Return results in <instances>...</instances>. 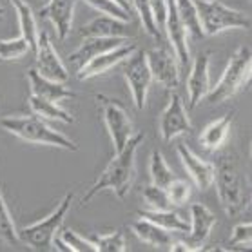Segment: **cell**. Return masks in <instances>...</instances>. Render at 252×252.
<instances>
[{
	"instance_id": "obj_27",
	"label": "cell",
	"mask_w": 252,
	"mask_h": 252,
	"mask_svg": "<svg viewBox=\"0 0 252 252\" xmlns=\"http://www.w3.org/2000/svg\"><path fill=\"white\" fill-rule=\"evenodd\" d=\"M149 172H151V182L155 185H158V187H163V189L174 180V172H172V169L169 167V163L165 161V158H163V155H161L160 151H153Z\"/></svg>"
},
{
	"instance_id": "obj_11",
	"label": "cell",
	"mask_w": 252,
	"mask_h": 252,
	"mask_svg": "<svg viewBox=\"0 0 252 252\" xmlns=\"http://www.w3.org/2000/svg\"><path fill=\"white\" fill-rule=\"evenodd\" d=\"M34 57H36V71L42 76H46L53 82H60V84H65L69 80L67 67L63 65L58 53L55 51V47L49 40V34L46 31L38 33V44H36Z\"/></svg>"
},
{
	"instance_id": "obj_9",
	"label": "cell",
	"mask_w": 252,
	"mask_h": 252,
	"mask_svg": "<svg viewBox=\"0 0 252 252\" xmlns=\"http://www.w3.org/2000/svg\"><path fill=\"white\" fill-rule=\"evenodd\" d=\"M158 131L163 142H172L180 134H187L192 131V124L189 120V113L185 109L182 98L176 93H172L169 103L165 105L163 113L160 115Z\"/></svg>"
},
{
	"instance_id": "obj_12",
	"label": "cell",
	"mask_w": 252,
	"mask_h": 252,
	"mask_svg": "<svg viewBox=\"0 0 252 252\" xmlns=\"http://www.w3.org/2000/svg\"><path fill=\"white\" fill-rule=\"evenodd\" d=\"M163 29L167 38L171 42L172 53L178 60V65L182 69L189 67V42H187V29H185L182 18L178 15L174 0H167V17L163 22Z\"/></svg>"
},
{
	"instance_id": "obj_33",
	"label": "cell",
	"mask_w": 252,
	"mask_h": 252,
	"mask_svg": "<svg viewBox=\"0 0 252 252\" xmlns=\"http://www.w3.org/2000/svg\"><path fill=\"white\" fill-rule=\"evenodd\" d=\"M84 2L89 4L91 7H94V9L100 11L102 15L118 18L122 22H129V11H126L124 7L118 6L115 0H84Z\"/></svg>"
},
{
	"instance_id": "obj_29",
	"label": "cell",
	"mask_w": 252,
	"mask_h": 252,
	"mask_svg": "<svg viewBox=\"0 0 252 252\" xmlns=\"http://www.w3.org/2000/svg\"><path fill=\"white\" fill-rule=\"evenodd\" d=\"M91 241L96 245L98 252H126L127 243L126 236L122 230H113L109 234L102 236H93Z\"/></svg>"
},
{
	"instance_id": "obj_31",
	"label": "cell",
	"mask_w": 252,
	"mask_h": 252,
	"mask_svg": "<svg viewBox=\"0 0 252 252\" xmlns=\"http://www.w3.org/2000/svg\"><path fill=\"white\" fill-rule=\"evenodd\" d=\"M134 7V11L138 13L140 17V22H142L145 33L151 34L153 38H160V28L156 26L155 17H153V11H151V2L149 0H129Z\"/></svg>"
},
{
	"instance_id": "obj_40",
	"label": "cell",
	"mask_w": 252,
	"mask_h": 252,
	"mask_svg": "<svg viewBox=\"0 0 252 252\" xmlns=\"http://www.w3.org/2000/svg\"><path fill=\"white\" fill-rule=\"evenodd\" d=\"M2 15H4V7L0 6V17H2Z\"/></svg>"
},
{
	"instance_id": "obj_18",
	"label": "cell",
	"mask_w": 252,
	"mask_h": 252,
	"mask_svg": "<svg viewBox=\"0 0 252 252\" xmlns=\"http://www.w3.org/2000/svg\"><path fill=\"white\" fill-rule=\"evenodd\" d=\"M216 225V218L209 207L203 203H192L190 205V227H189V243L194 251H201L205 241L211 236L212 227Z\"/></svg>"
},
{
	"instance_id": "obj_1",
	"label": "cell",
	"mask_w": 252,
	"mask_h": 252,
	"mask_svg": "<svg viewBox=\"0 0 252 252\" xmlns=\"http://www.w3.org/2000/svg\"><path fill=\"white\" fill-rule=\"evenodd\" d=\"M143 142V132L132 134L131 140L124 145V149L115 153V158L109 161V165L103 169V172L98 176V180L93 184V187L87 190L82 203H89L96 194L102 190H113L116 198L124 200L131 189L132 178H134V161L140 143Z\"/></svg>"
},
{
	"instance_id": "obj_13",
	"label": "cell",
	"mask_w": 252,
	"mask_h": 252,
	"mask_svg": "<svg viewBox=\"0 0 252 252\" xmlns=\"http://www.w3.org/2000/svg\"><path fill=\"white\" fill-rule=\"evenodd\" d=\"M138 47L131 42H127L124 46H118L111 51H105L102 55H98L96 58L89 60L87 63H84L78 71H76V78L78 80H89V78H94L98 75H103L107 73L111 67H115L116 63L122 62V60H127L132 53L136 51Z\"/></svg>"
},
{
	"instance_id": "obj_17",
	"label": "cell",
	"mask_w": 252,
	"mask_h": 252,
	"mask_svg": "<svg viewBox=\"0 0 252 252\" xmlns=\"http://www.w3.org/2000/svg\"><path fill=\"white\" fill-rule=\"evenodd\" d=\"M129 38L127 36H113V38H102V36H93V38H84L78 49L73 51L69 55V60L71 63L76 67V71L87 63L89 60L93 58H96L98 55H102L105 51H111V49H115L118 46H124L127 44Z\"/></svg>"
},
{
	"instance_id": "obj_15",
	"label": "cell",
	"mask_w": 252,
	"mask_h": 252,
	"mask_svg": "<svg viewBox=\"0 0 252 252\" xmlns=\"http://www.w3.org/2000/svg\"><path fill=\"white\" fill-rule=\"evenodd\" d=\"M178 156H180V160L184 163L185 171L189 172V176L192 178V182L196 184L198 189L207 190L214 184V174H216L214 163L201 160L200 156L194 155L185 143H180V145H178Z\"/></svg>"
},
{
	"instance_id": "obj_2",
	"label": "cell",
	"mask_w": 252,
	"mask_h": 252,
	"mask_svg": "<svg viewBox=\"0 0 252 252\" xmlns=\"http://www.w3.org/2000/svg\"><path fill=\"white\" fill-rule=\"evenodd\" d=\"M214 174V184H216V192H218L220 203L227 212V216L236 218L245 211L249 205V198L245 192V184L241 172L238 169V163L230 155H223L220 158Z\"/></svg>"
},
{
	"instance_id": "obj_23",
	"label": "cell",
	"mask_w": 252,
	"mask_h": 252,
	"mask_svg": "<svg viewBox=\"0 0 252 252\" xmlns=\"http://www.w3.org/2000/svg\"><path fill=\"white\" fill-rule=\"evenodd\" d=\"M230 126H232V120H230L229 115L211 122L200 134L201 145H203L207 151H218L225 143L227 136H229Z\"/></svg>"
},
{
	"instance_id": "obj_8",
	"label": "cell",
	"mask_w": 252,
	"mask_h": 252,
	"mask_svg": "<svg viewBox=\"0 0 252 252\" xmlns=\"http://www.w3.org/2000/svg\"><path fill=\"white\" fill-rule=\"evenodd\" d=\"M124 76H126L127 87L131 91L132 102L136 105V109L142 111L147 102V93H149L153 75H151L149 63L145 58V51L136 49L131 57L127 58L124 65Z\"/></svg>"
},
{
	"instance_id": "obj_16",
	"label": "cell",
	"mask_w": 252,
	"mask_h": 252,
	"mask_svg": "<svg viewBox=\"0 0 252 252\" xmlns=\"http://www.w3.org/2000/svg\"><path fill=\"white\" fill-rule=\"evenodd\" d=\"M76 0H47V4L40 9V15L47 18L57 29L58 40H65L73 28Z\"/></svg>"
},
{
	"instance_id": "obj_32",
	"label": "cell",
	"mask_w": 252,
	"mask_h": 252,
	"mask_svg": "<svg viewBox=\"0 0 252 252\" xmlns=\"http://www.w3.org/2000/svg\"><path fill=\"white\" fill-rule=\"evenodd\" d=\"M31 47L22 34L17 38H9V40H0V60H18Z\"/></svg>"
},
{
	"instance_id": "obj_25",
	"label": "cell",
	"mask_w": 252,
	"mask_h": 252,
	"mask_svg": "<svg viewBox=\"0 0 252 252\" xmlns=\"http://www.w3.org/2000/svg\"><path fill=\"white\" fill-rule=\"evenodd\" d=\"M140 218H145L153 223L160 225L169 232H189V221H185L180 214L169 211H142L138 212Z\"/></svg>"
},
{
	"instance_id": "obj_5",
	"label": "cell",
	"mask_w": 252,
	"mask_h": 252,
	"mask_svg": "<svg viewBox=\"0 0 252 252\" xmlns=\"http://www.w3.org/2000/svg\"><path fill=\"white\" fill-rule=\"evenodd\" d=\"M198 18H200L203 34L214 36V34L227 31V29H249L251 18L243 11L232 9V7L221 4L220 0H194Z\"/></svg>"
},
{
	"instance_id": "obj_19",
	"label": "cell",
	"mask_w": 252,
	"mask_h": 252,
	"mask_svg": "<svg viewBox=\"0 0 252 252\" xmlns=\"http://www.w3.org/2000/svg\"><path fill=\"white\" fill-rule=\"evenodd\" d=\"M28 82H29V87H31V94L51 100V102H62L65 98L75 96V93L71 91L65 84L53 82L49 78H46V76H42L36 71V67L28 69Z\"/></svg>"
},
{
	"instance_id": "obj_14",
	"label": "cell",
	"mask_w": 252,
	"mask_h": 252,
	"mask_svg": "<svg viewBox=\"0 0 252 252\" xmlns=\"http://www.w3.org/2000/svg\"><path fill=\"white\" fill-rule=\"evenodd\" d=\"M211 57L209 53H200L192 62L189 78H187V93H189V109H194L196 105L207 96L211 91Z\"/></svg>"
},
{
	"instance_id": "obj_30",
	"label": "cell",
	"mask_w": 252,
	"mask_h": 252,
	"mask_svg": "<svg viewBox=\"0 0 252 252\" xmlns=\"http://www.w3.org/2000/svg\"><path fill=\"white\" fill-rule=\"evenodd\" d=\"M18 240H20L18 238V230L11 218V212H9V209L6 205V200L2 196V190H0V241L13 245Z\"/></svg>"
},
{
	"instance_id": "obj_4",
	"label": "cell",
	"mask_w": 252,
	"mask_h": 252,
	"mask_svg": "<svg viewBox=\"0 0 252 252\" xmlns=\"http://www.w3.org/2000/svg\"><path fill=\"white\" fill-rule=\"evenodd\" d=\"M251 65H252V53L249 46L238 47V51L232 55L225 67L223 75L216 82V86L211 87L207 93L205 100L209 103H221L234 96L240 91V87L251 78Z\"/></svg>"
},
{
	"instance_id": "obj_28",
	"label": "cell",
	"mask_w": 252,
	"mask_h": 252,
	"mask_svg": "<svg viewBox=\"0 0 252 252\" xmlns=\"http://www.w3.org/2000/svg\"><path fill=\"white\" fill-rule=\"evenodd\" d=\"M142 196H143V201L149 207V211H169V209H172V203L169 200L167 189H163V187L151 184L143 189Z\"/></svg>"
},
{
	"instance_id": "obj_10",
	"label": "cell",
	"mask_w": 252,
	"mask_h": 252,
	"mask_svg": "<svg viewBox=\"0 0 252 252\" xmlns=\"http://www.w3.org/2000/svg\"><path fill=\"white\" fill-rule=\"evenodd\" d=\"M153 80H156L165 89H176L180 84V69L174 53L165 47H153L145 53Z\"/></svg>"
},
{
	"instance_id": "obj_35",
	"label": "cell",
	"mask_w": 252,
	"mask_h": 252,
	"mask_svg": "<svg viewBox=\"0 0 252 252\" xmlns=\"http://www.w3.org/2000/svg\"><path fill=\"white\" fill-rule=\"evenodd\" d=\"M165 189H167V194H169V200H171L172 207H174V205H184V203H187V201H189V198H190L189 182L174 178L171 184L167 185Z\"/></svg>"
},
{
	"instance_id": "obj_20",
	"label": "cell",
	"mask_w": 252,
	"mask_h": 252,
	"mask_svg": "<svg viewBox=\"0 0 252 252\" xmlns=\"http://www.w3.org/2000/svg\"><path fill=\"white\" fill-rule=\"evenodd\" d=\"M127 33V22H122L118 18L102 17L94 18L86 26H82L80 34L84 38H93V36H102V38H113V36H126Z\"/></svg>"
},
{
	"instance_id": "obj_38",
	"label": "cell",
	"mask_w": 252,
	"mask_h": 252,
	"mask_svg": "<svg viewBox=\"0 0 252 252\" xmlns=\"http://www.w3.org/2000/svg\"><path fill=\"white\" fill-rule=\"evenodd\" d=\"M169 251L171 252H194V249L187 243V241H172L169 245Z\"/></svg>"
},
{
	"instance_id": "obj_26",
	"label": "cell",
	"mask_w": 252,
	"mask_h": 252,
	"mask_svg": "<svg viewBox=\"0 0 252 252\" xmlns=\"http://www.w3.org/2000/svg\"><path fill=\"white\" fill-rule=\"evenodd\" d=\"M174 4H176L178 15H180L185 29H187V34H190L192 38L205 36L203 29H201L200 18H198V9H196L194 0H174Z\"/></svg>"
},
{
	"instance_id": "obj_39",
	"label": "cell",
	"mask_w": 252,
	"mask_h": 252,
	"mask_svg": "<svg viewBox=\"0 0 252 252\" xmlns=\"http://www.w3.org/2000/svg\"><path fill=\"white\" fill-rule=\"evenodd\" d=\"M115 2H116V4H118L120 7H124L126 11H131V7H129V2H127V0H115Z\"/></svg>"
},
{
	"instance_id": "obj_3",
	"label": "cell",
	"mask_w": 252,
	"mask_h": 252,
	"mask_svg": "<svg viewBox=\"0 0 252 252\" xmlns=\"http://www.w3.org/2000/svg\"><path fill=\"white\" fill-rule=\"evenodd\" d=\"M0 126L6 131H9L15 136L22 138L26 142L40 143V145H49V147H58L65 151H78L71 138H67L62 132L55 131L49 127L40 116H7L0 120Z\"/></svg>"
},
{
	"instance_id": "obj_34",
	"label": "cell",
	"mask_w": 252,
	"mask_h": 252,
	"mask_svg": "<svg viewBox=\"0 0 252 252\" xmlns=\"http://www.w3.org/2000/svg\"><path fill=\"white\" fill-rule=\"evenodd\" d=\"M62 241L63 245L67 247L69 252H98L96 245L91 240H87L84 236L73 230H63L62 232Z\"/></svg>"
},
{
	"instance_id": "obj_6",
	"label": "cell",
	"mask_w": 252,
	"mask_h": 252,
	"mask_svg": "<svg viewBox=\"0 0 252 252\" xmlns=\"http://www.w3.org/2000/svg\"><path fill=\"white\" fill-rule=\"evenodd\" d=\"M71 203H73V192H67L49 216H46L36 223L29 225V227H24L22 230H18V238L28 247H31L33 251H49V249H53L57 232L62 225L63 218L67 216Z\"/></svg>"
},
{
	"instance_id": "obj_24",
	"label": "cell",
	"mask_w": 252,
	"mask_h": 252,
	"mask_svg": "<svg viewBox=\"0 0 252 252\" xmlns=\"http://www.w3.org/2000/svg\"><path fill=\"white\" fill-rule=\"evenodd\" d=\"M29 107L34 115L40 116L42 120H60L63 124H73V116L69 115L65 109H62L57 102L29 94Z\"/></svg>"
},
{
	"instance_id": "obj_22",
	"label": "cell",
	"mask_w": 252,
	"mask_h": 252,
	"mask_svg": "<svg viewBox=\"0 0 252 252\" xmlns=\"http://www.w3.org/2000/svg\"><path fill=\"white\" fill-rule=\"evenodd\" d=\"M15 13L18 17V26L22 31V36L28 40L31 51H36V44H38V28H36V18L33 15V9L26 0H11Z\"/></svg>"
},
{
	"instance_id": "obj_36",
	"label": "cell",
	"mask_w": 252,
	"mask_h": 252,
	"mask_svg": "<svg viewBox=\"0 0 252 252\" xmlns=\"http://www.w3.org/2000/svg\"><path fill=\"white\" fill-rule=\"evenodd\" d=\"M252 243V223L251 221H241L234 227L230 236V245H243L251 249Z\"/></svg>"
},
{
	"instance_id": "obj_42",
	"label": "cell",
	"mask_w": 252,
	"mask_h": 252,
	"mask_svg": "<svg viewBox=\"0 0 252 252\" xmlns=\"http://www.w3.org/2000/svg\"><path fill=\"white\" fill-rule=\"evenodd\" d=\"M46 2H47V0H46Z\"/></svg>"
},
{
	"instance_id": "obj_7",
	"label": "cell",
	"mask_w": 252,
	"mask_h": 252,
	"mask_svg": "<svg viewBox=\"0 0 252 252\" xmlns=\"http://www.w3.org/2000/svg\"><path fill=\"white\" fill-rule=\"evenodd\" d=\"M96 100L102 103L103 122H105L107 132H109L111 136V142L115 145V153H118L120 149H124V145L134 134V131H132V122L129 118V115H127L126 107L118 100L102 96V94H98Z\"/></svg>"
},
{
	"instance_id": "obj_41",
	"label": "cell",
	"mask_w": 252,
	"mask_h": 252,
	"mask_svg": "<svg viewBox=\"0 0 252 252\" xmlns=\"http://www.w3.org/2000/svg\"><path fill=\"white\" fill-rule=\"evenodd\" d=\"M203 2H207V0H203Z\"/></svg>"
},
{
	"instance_id": "obj_21",
	"label": "cell",
	"mask_w": 252,
	"mask_h": 252,
	"mask_svg": "<svg viewBox=\"0 0 252 252\" xmlns=\"http://www.w3.org/2000/svg\"><path fill=\"white\" fill-rule=\"evenodd\" d=\"M131 229L143 243H147V245H151V247H156V249L169 247L172 243V236L169 230L161 229L160 225L153 223V221H149V220H145V218H140V220H136V221H132Z\"/></svg>"
},
{
	"instance_id": "obj_37",
	"label": "cell",
	"mask_w": 252,
	"mask_h": 252,
	"mask_svg": "<svg viewBox=\"0 0 252 252\" xmlns=\"http://www.w3.org/2000/svg\"><path fill=\"white\" fill-rule=\"evenodd\" d=\"M149 2H151V11H153L155 22L160 28V26H163L167 17V0H149Z\"/></svg>"
}]
</instances>
